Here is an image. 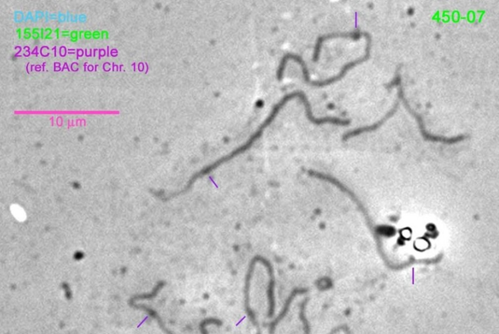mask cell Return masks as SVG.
Masks as SVG:
<instances>
[{"mask_svg": "<svg viewBox=\"0 0 499 334\" xmlns=\"http://www.w3.org/2000/svg\"><path fill=\"white\" fill-rule=\"evenodd\" d=\"M104 38L106 39H109V32L106 31V30H103L101 32V39H103Z\"/></svg>", "mask_w": 499, "mask_h": 334, "instance_id": "14", "label": "cell"}, {"mask_svg": "<svg viewBox=\"0 0 499 334\" xmlns=\"http://www.w3.org/2000/svg\"><path fill=\"white\" fill-rule=\"evenodd\" d=\"M82 33H84V31H82V30H81V31H79V39H81L82 38Z\"/></svg>", "mask_w": 499, "mask_h": 334, "instance_id": "19", "label": "cell"}, {"mask_svg": "<svg viewBox=\"0 0 499 334\" xmlns=\"http://www.w3.org/2000/svg\"><path fill=\"white\" fill-rule=\"evenodd\" d=\"M92 37H93L94 39H96V40L100 39L101 32L97 31V30H96V31L93 32V33H92Z\"/></svg>", "mask_w": 499, "mask_h": 334, "instance_id": "11", "label": "cell"}, {"mask_svg": "<svg viewBox=\"0 0 499 334\" xmlns=\"http://www.w3.org/2000/svg\"><path fill=\"white\" fill-rule=\"evenodd\" d=\"M308 291V288H294V289L292 290V291L291 292L290 294L287 299H286L285 303H284V305L283 308H282L281 312L279 313V315H278L277 318H276L275 319L273 320V321L271 322V323L269 324V333H270V334H273V333H274L276 326L278 325V324L279 323V322L281 321V320L283 319L284 318H285L286 315V314H287L288 311H289L291 303H292L293 299H294L295 296L299 295V294L306 293V292H307Z\"/></svg>", "mask_w": 499, "mask_h": 334, "instance_id": "6", "label": "cell"}, {"mask_svg": "<svg viewBox=\"0 0 499 334\" xmlns=\"http://www.w3.org/2000/svg\"><path fill=\"white\" fill-rule=\"evenodd\" d=\"M62 37H70V34H62Z\"/></svg>", "mask_w": 499, "mask_h": 334, "instance_id": "21", "label": "cell"}, {"mask_svg": "<svg viewBox=\"0 0 499 334\" xmlns=\"http://www.w3.org/2000/svg\"><path fill=\"white\" fill-rule=\"evenodd\" d=\"M363 34L361 32H335V33H331L328 34H325V35H321V36L318 37L316 39L315 46H314L313 55H312V61L314 62H317L320 59V54H321L322 48V45L323 43L329 39H336V38H350L354 39V40H357V39L360 38L361 35Z\"/></svg>", "mask_w": 499, "mask_h": 334, "instance_id": "3", "label": "cell"}, {"mask_svg": "<svg viewBox=\"0 0 499 334\" xmlns=\"http://www.w3.org/2000/svg\"><path fill=\"white\" fill-rule=\"evenodd\" d=\"M54 33H55L56 34V38H57V39H59V37H59L60 36V29H59V28H56V29L55 30H54Z\"/></svg>", "mask_w": 499, "mask_h": 334, "instance_id": "17", "label": "cell"}, {"mask_svg": "<svg viewBox=\"0 0 499 334\" xmlns=\"http://www.w3.org/2000/svg\"><path fill=\"white\" fill-rule=\"evenodd\" d=\"M363 35H364L367 40V46L365 48V54L363 57L359 58L358 59L354 60L346 64L345 65L342 66L341 69L339 71L338 74L330 77V78L324 79L322 80H312L310 77L309 71H308L307 65H306V62L305 60L301 57L300 56L297 55V54L293 53H287L285 55L283 56V57L280 60L279 65H278V69L280 71H285L286 65L290 60H293L300 65L301 71H302V74L303 79H304L305 82L306 84L310 85V86L314 87H317V88H323L327 86H330V85L335 84V82H338L343 79L346 75L347 74L348 71L352 69V68L355 67V66L363 63L370 58V47H371V37H370V34L367 33V32H363L362 33Z\"/></svg>", "mask_w": 499, "mask_h": 334, "instance_id": "1", "label": "cell"}, {"mask_svg": "<svg viewBox=\"0 0 499 334\" xmlns=\"http://www.w3.org/2000/svg\"><path fill=\"white\" fill-rule=\"evenodd\" d=\"M398 102H397V103H395V106L393 107V108L391 109V110L389 111V112L387 113V114H386V116L382 119V120L378 121V122L374 124L373 125L357 128V129L347 132V133L344 134V135L342 136V141H347L348 139H351V138L354 137H356V136L361 135V134L363 133H367V132L375 131V130L377 129L378 128H379L380 126H381L382 124H383L387 120V119L390 118V117L392 116L395 112H396L397 107H398Z\"/></svg>", "mask_w": 499, "mask_h": 334, "instance_id": "5", "label": "cell"}, {"mask_svg": "<svg viewBox=\"0 0 499 334\" xmlns=\"http://www.w3.org/2000/svg\"><path fill=\"white\" fill-rule=\"evenodd\" d=\"M258 262V261L257 256H254L250 262L249 267H248L247 273H246V275L245 282H244V310H245V312L247 314L250 322L253 324L255 327L258 328V331H261L257 319H256L255 313L254 312V311L250 307V284H251V280L252 276H253L254 269H255L256 265Z\"/></svg>", "mask_w": 499, "mask_h": 334, "instance_id": "2", "label": "cell"}, {"mask_svg": "<svg viewBox=\"0 0 499 334\" xmlns=\"http://www.w3.org/2000/svg\"><path fill=\"white\" fill-rule=\"evenodd\" d=\"M32 38L34 40H37V39L40 38L41 34L38 32H32Z\"/></svg>", "mask_w": 499, "mask_h": 334, "instance_id": "13", "label": "cell"}, {"mask_svg": "<svg viewBox=\"0 0 499 334\" xmlns=\"http://www.w3.org/2000/svg\"><path fill=\"white\" fill-rule=\"evenodd\" d=\"M44 32H45V29H43V28H41V39H45Z\"/></svg>", "mask_w": 499, "mask_h": 334, "instance_id": "18", "label": "cell"}, {"mask_svg": "<svg viewBox=\"0 0 499 334\" xmlns=\"http://www.w3.org/2000/svg\"><path fill=\"white\" fill-rule=\"evenodd\" d=\"M30 31H31V29H30V28H26L24 30L23 37L24 39H26V40H28V39H30L32 37V33Z\"/></svg>", "mask_w": 499, "mask_h": 334, "instance_id": "9", "label": "cell"}, {"mask_svg": "<svg viewBox=\"0 0 499 334\" xmlns=\"http://www.w3.org/2000/svg\"><path fill=\"white\" fill-rule=\"evenodd\" d=\"M84 37L86 39H88V40L91 39L92 38V33L91 31H89V30L84 31Z\"/></svg>", "mask_w": 499, "mask_h": 334, "instance_id": "12", "label": "cell"}, {"mask_svg": "<svg viewBox=\"0 0 499 334\" xmlns=\"http://www.w3.org/2000/svg\"><path fill=\"white\" fill-rule=\"evenodd\" d=\"M45 32H48V33H47V35L45 36V39H46L47 38V37H50V35H51L52 32H53V30H52L51 28H46V29H45Z\"/></svg>", "mask_w": 499, "mask_h": 334, "instance_id": "15", "label": "cell"}, {"mask_svg": "<svg viewBox=\"0 0 499 334\" xmlns=\"http://www.w3.org/2000/svg\"><path fill=\"white\" fill-rule=\"evenodd\" d=\"M348 328L347 326H346V325H340L339 326H337V327L335 328L334 329H333L332 331H331L330 332V333H329V334H337V332H338V331H340V330H344H344H345L346 329V328Z\"/></svg>", "mask_w": 499, "mask_h": 334, "instance_id": "10", "label": "cell"}, {"mask_svg": "<svg viewBox=\"0 0 499 334\" xmlns=\"http://www.w3.org/2000/svg\"><path fill=\"white\" fill-rule=\"evenodd\" d=\"M70 38L71 42H77V41H78V39H79V32L76 31V30L71 32L70 33Z\"/></svg>", "mask_w": 499, "mask_h": 334, "instance_id": "8", "label": "cell"}, {"mask_svg": "<svg viewBox=\"0 0 499 334\" xmlns=\"http://www.w3.org/2000/svg\"><path fill=\"white\" fill-rule=\"evenodd\" d=\"M69 33H70V32L68 31V30H65V31L62 32V34H69Z\"/></svg>", "mask_w": 499, "mask_h": 334, "instance_id": "20", "label": "cell"}, {"mask_svg": "<svg viewBox=\"0 0 499 334\" xmlns=\"http://www.w3.org/2000/svg\"><path fill=\"white\" fill-rule=\"evenodd\" d=\"M308 298H306L304 299V301L301 302L300 305V311H299V318L303 324V330H304V334H310V326L309 322H308L307 318H306L305 315V309H306V305L308 302Z\"/></svg>", "mask_w": 499, "mask_h": 334, "instance_id": "7", "label": "cell"}, {"mask_svg": "<svg viewBox=\"0 0 499 334\" xmlns=\"http://www.w3.org/2000/svg\"><path fill=\"white\" fill-rule=\"evenodd\" d=\"M344 332H346V334H350L349 329H348V328H346V329L345 330H344Z\"/></svg>", "mask_w": 499, "mask_h": 334, "instance_id": "23", "label": "cell"}, {"mask_svg": "<svg viewBox=\"0 0 499 334\" xmlns=\"http://www.w3.org/2000/svg\"><path fill=\"white\" fill-rule=\"evenodd\" d=\"M16 33H18V39H21V37H22V30H21V29H20V28H18V29L16 30Z\"/></svg>", "mask_w": 499, "mask_h": 334, "instance_id": "16", "label": "cell"}, {"mask_svg": "<svg viewBox=\"0 0 499 334\" xmlns=\"http://www.w3.org/2000/svg\"><path fill=\"white\" fill-rule=\"evenodd\" d=\"M39 30V28H33V29L32 30V32H38Z\"/></svg>", "mask_w": 499, "mask_h": 334, "instance_id": "22", "label": "cell"}, {"mask_svg": "<svg viewBox=\"0 0 499 334\" xmlns=\"http://www.w3.org/2000/svg\"><path fill=\"white\" fill-rule=\"evenodd\" d=\"M258 261L261 262L266 267L269 277L268 287H267V298H268L269 310L267 317L272 318L275 311V298H274V286H275V277H274V270L270 262L263 256L257 255Z\"/></svg>", "mask_w": 499, "mask_h": 334, "instance_id": "4", "label": "cell"}]
</instances>
